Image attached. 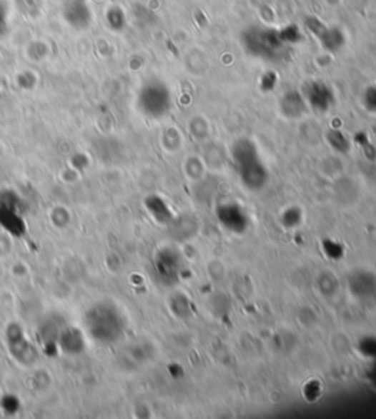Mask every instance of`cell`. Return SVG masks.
Returning a JSON list of instances; mask_svg holds the SVG:
<instances>
[{"mask_svg":"<svg viewBox=\"0 0 376 419\" xmlns=\"http://www.w3.org/2000/svg\"><path fill=\"white\" fill-rule=\"evenodd\" d=\"M306 100L316 111H327L334 104L335 97L325 82L313 81L306 87Z\"/></svg>","mask_w":376,"mask_h":419,"instance_id":"obj_8","label":"cell"},{"mask_svg":"<svg viewBox=\"0 0 376 419\" xmlns=\"http://www.w3.org/2000/svg\"><path fill=\"white\" fill-rule=\"evenodd\" d=\"M58 348L62 349V352L69 355H78L84 350L86 342H84V334L81 330L75 327H68L59 331L58 334Z\"/></svg>","mask_w":376,"mask_h":419,"instance_id":"obj_10","label":"cell"},{"mask_svg":"<svg viewBox=\"0 0 376 419\" xmlns=\"http://www.w3.org/2000/svg\"><path fill=\"white\" fill-rule=\"evenodd\" d=\"M232 158L241 181L249 189L257 191L264 186L267 181V171L259 157L256 146L250 139H239L238 143H235L232 147Z\"/></svg>","mask_w":376,"mask_h":419,"instance_id":"obj_2","label":"cell"},{"mask_svg":"<svg viewBox=\"0 0 376 419\" xmlns=\"http://www.w3.org/2000/svg\"><path fill=\"white\" fill-rule=\"evenodd\" d=\"M282 220H284V225L287 228H295L302 221V211L295 210V208H291V210H288V211L284 213Z\"/></svg>","mask_w":376,"mask_h":419,"instance_id":"obj_16","label":"cell"},{"mask_svg":"<svg viewBox=\"0 0 376 419\" xmlns=\"http://www.w3.org/2000/svg\"><path fill=\"white\" fill-rule=\"evenodd\" d=\"M185 62L188 71L193 74H202L207 69V54L199 47H192L185 53Z\"/></svg>","mask_w":376,"mask_h":419,"instance_id":"obj_13","label":"cell"},{"mask_svg":"<svg viewBox=\"0 0 376 419\" xmlns=\"http://www.w3.org/2000/svg\"><path fill=\"white\" fill-rule=\"evenodd\" d=\"M8 342L11 353L22 364H30L36 358V352L30 342L25 339L24 331L18 324H11L8 328Z\"/></svg>","mask_w":376,"mask_h":419,"instance_id":"obj_7","label":"cell"},{"mask_svg":"<svg viewBox=\"0 0 376 419\" xmlns=\"http://www.w3.org/2000/svg\"><path fill=\"white\" fill-rule=\"evenodd\" d=\"M146 207L149 208V211L152 213V216L157 220V221H168L171 218V210L167 207V204L157 198V197H150L149 200H146Z\"/></svg>","mask_w":376,"mask_h":419,"instance_id":"obj_14","label":"cell"},{"mask_svg":"<svg viewBox=\"0 0 376 419\" xmlns=\"http://www.w3.org/2000/svg\"><path fill=\"white\" fill-rule=\"evenodd\" d=\"M172 106L169 89L160 81H150L140 90L139 108L150 119L164 118Z\"/></svg>","mask_w":376,"mask_h":419,"instance_id":"obj_4","label":"cell"},{"mask_svg":"<svg viewBox=\"0 0 376 419\" xmlns=\"http://www.w3.org/2000/svg\"><path fill=\"white\" fill-rule=\"evenodd\" d=\"M365 101H366V106L369 107V110L376 111V87H372L367 90Z\"/></svg>","mask_w":376,"mask_h":419,"instance_id":"obj_18","label":"cell"},{"mask_svg":"<svg viewBox=\"0 0 376 419\" xmlns=\"http://www.w3.org/2000/svg\"><path fill=\"white\" fill-rule=\"evenodd\" d=\"M0 225L14 236H21L25 232V221L15 206H8L5 203H0Z\"/></svg>","mask_w":376,"mask_h":419,"instance_id":"obj_11","label":"cell"},{"mask_svg":"<svg viewBox=\"0 0 376 419\" xmlns=\"http://www.w3.org/2000/svg\"><path fill=\"white\" fill-rule=\"evenodd\" d=\"M156 270H157L159 276L164 278V281L174 282L177 276L179 274V270H181L179 256L171 249H164L162 253H159V256H157Z\"/></svg>","mask_w":376,"mask_h":419,"instance_id":"obj_9","label":"cell"},{"mask_svg":"<svg viewBox=\"0 0 376 419\" xmlns=\"http://www.w3.org/2000/svg\"><path fill=\"white\" fill-rule=\"evenodd\" d=\"M0 405H2V408H4V410H5L6 413L12 415V413H15V412L18 410V408H19V400H18L15 396L8 395V396H5V398L2 399V402H0Z\"/></svg>","mask_w":376,"mask_h":419,"instance_id":"obj_17","label":"cell"},{"mask_svg":"<svg viewBox=\"0 0 376 419\" xmlns=\"http://www.w3.org/2000/svg\"><path fill=\"white\" fill-rule=\"evenodd\" d=\"M217 213L222 225L234 233H243L249 228V217L246 211L234 203L221 206Z\"/></svg>","mask_w":376,"mask_h":419,"instance_id":"obj_6","label":"cell"},{"mask_svg":"<svg viewBox=\"0 0 376 419\" xmlns=\"http://www.w3.org/2000/svg\"><path fill=\"white\" fill-rule=\"evenodd\" d=\"M86 328L96 342L102 345H114L122 336L125 318L114 303L100 302L87 311Z\"/></svg>","mask_w":376,"mask_h":419,"instance_id":"obj_1","label":"cell"},{"mask_svg":"<svg viewBox=\"0 0 376 419\" xmlns=\"http://www.w3.org/2000/svg\"><path fill=\"white\" fill-rule=\"evenodd\" d=\"M331 146L340 151V153H347L350 150V143H348V139L340 132V131H332V133L328 136Z\"/></svg>","mask_w":376,"mask_h":419,"instance_id":"obj_15","label":"cell"},{"mask_svg":"<svg viewBox=\"0 0 376 419\" xmlns=\"http://www.w3.org/2000/svg\"><path fill=\"white\" fill-rule=\"evenodd\" d=\"M306 24L309 26V30H312V33L320 41L322 47H325L327 51H338L344 47V34L340 30H337V28L322 25L317 18H309Z\"/></svg>","mask_w":376,"mask_h":419,"instance_id":"obj_5","label":"cell"},{"mask_svg":"<svg viewBox=\"0 0 376 419\" xmlns=\"http://www.w3.org/2000/svg\"><path fill=\"white\" fill-rule=\"evenodd\" d=\"M281 110L287 118L297 119V118H302L306 111V103L299 93L291 91L282 97Z\"/></svg>","mask_w":376,"mask_h":419,"instance_id":"obj_12","label":"cell"},{"mask_svg":"<svg viewBox=\"0 0 376 419\" xmlns=\"http://www.w3.org/2000/svg\"><path fill=\"white\" fill-rule=\"evenodd\" d=\"M244 49L254 58L274 61L284 47L285 41L277 30L272 28L252 26L241 36Z\"/></svg>","mask_w":376,"mask_h":419,"instance_id":"obj_3","label":"cell"}]
</instances>
